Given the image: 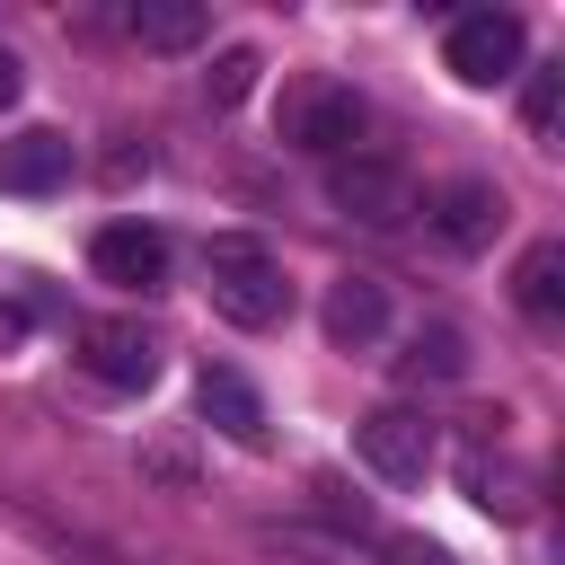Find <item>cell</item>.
Listing matches in <instances>:
<instances>
[{
  "label": "cell",
  "instance_id": "1",
  "mask_svg": "<svg viewBox=\"0 0 565 565\" xmlns=\"http://www.w3.org/2000/svg\"><path fill=\"white\" fill-rule=\"evenodd\" d=\"M203 282H212V309H221L230 327H247V335H265V327L291 318V282H282V265H274L265 238L221 230V238L203 247Z\"/></svg>",
  "mask_w": 565,
  "mask_h": 565
},
{
  "label": "cell",
  "instance_id": "2",
  "mask_svg": "<svg viewBox=\"0 0 565 565\" xmlns=\"http://www.w3.org/2000/svg\"><path fill=\"white\" fill-rule=\"evenodd\" d=\"M327 203H335L344 221H362V230H397V221L424 212V203H415V177H406L397 159H371V150L327 159Z\"/></svg>",
  "mask_w": 565,
  "mask_h": 565
},
{
  "label": "cell",
  "instance_id": "3",
  "mask_svg": "<svg viewBox=\"0 0 565 565\" xmlns=\"http://www.w3.org/2000/svg\"><path fill=\"white\" fill-rule=\"evenodd\" d=\"M521 53H530V35H521L512 9H468V18H450V35H441V71H450L459 88H494V79H512Z\"/></svg>",
  "mask_w": 565,
  "mask_h": 565
},
{
  "label": "cell",
  "instance_id": "4",
  "mask_svg": "<svg viewBox=\"0 0 565 565\" xmlns=\"http://www.w3.org/2000/svg\"><path fill=\"white\" fill-rule=\"evenodd\" d=\"M282 141L309 150V159H344V150L362 141V97L335 88V79H300V88L282 97Z\"/></svg>",
  "mask_w": 565,
  "mask_h": 565
},
{
  "label": "cell",
  "instance_id": "5",
  "mask_svg": "<svg viewBox=\"0 0 565 565\" xmlns=\"http://www.w3.org/2000/svg\"><path fill=\"white\" fill-rule=\"evenodd\" d=\"M353 450L371 459V477L424 486V468H433V424H424L415 406H371V415L353 424Z\"/></svg>",
  "mask_w": 565,
  "mask_h": 565
},
{
  "label": "cell",
  "instance_id": "6",
  "mask_svg": "<svg viewBox=\"0 0 565 565\" xmlns=\"http://www.w3.org/2000/svg\"><path fill=\"white\" fill-rule=\"evenodd\" d=\"M79 362L106 388H150L159 380V335L141 318H79Z\"/></svg>",
  "mask_w": 565,
  "mask_h": 565
},
{
  "label": "cell",
  "instance_id": "7",
  "mask_svg": "<svg viewBox=\"0 0 565 565\" xmlns=\"http://www.w3.org/2000/svg\"><path fill=\"white\" fill-rule=\"evenodd\" d=\"M88 265H97L115 291H159V282H168V230H150V221H106L97 247H88Z\"/></svg>",
  "mask_w": 565,
  "mask_h": 565
},
{
  "label": "cell",
  "instance_id": "8",
  "mask_svg": "<svg viewBox=\"0 0 565 565\" xmlns=\"http://www.w3.org/2000/svg\"><path fill=\"white\" fill-rule=\"evenodd\" d=\"M194 406H203V424H212V433H230L238 450H265V397H256V380H247V371H230V362H203V380H194Z\"/></svg>",
  "mask_w": 565,
  "mask_h": 565
},
{
  "label": "cell",
  "instance_id": "9",
  "mask_svg": "<svg viewBox=\"0 0 565 565\" xmlns=\"http://www.w3.org/2000/svg\"><path fill=\"white\" fill-rule=\"evenodd\" d=\"M71 141L53 132V124H26V132H9L0 141V194H62L71 185Z\"/></svg>",
  "mask_w": 565,
  "mask_h": 565
},
{
  "label": "cell",
  "instance_id": "10",
  "mask_svg": "<svg viewBox=\"0 0 565 565\" xmlns=\"http://www.w3.org/2000/svg\"><path fill=\"white\" fill-rule=\"evenodd\" d=\"M494 230H503V194H494L486 177H459V185L433 194V238H441L450 256H477Z\"/></svg>",
  "mask_w": 565,
  "mask_h": 565
},
{
  "label": "cell",
  "instance_id": "11",
  "mask_svg": "<svg viewBox=\"0 0 565 565\" xmlns=\"http://www.w3.org/2000/svg\"><path fill=\"white\" fill-rule=\"evenodd\" d=\"M327 344L335 353H371L380 335H388V282H371V274H344L335 291H327Z\"/></svg>",
  "mask_w": 565,
  "mask_h": 565
},
{
  "label": "cell",
  "instance_id": "12",
  "mask_svg": "<svg viewBox=\"0 0 565 565\" xmlns=\"http://www.w3.org/2000/svg\"><path fill=\"white\" fill-rule=\"evenodd\" d=\"M459 486H468V503L494 512V521H521V512H530V477H521L512 459H494V450H468V459H459Z\"/></svg>",
  "mask_w": 565,
  "mask_h": 565
},
{
  "label": "cell",
  "instance_id": "13",
  "mask_svg": "<svg viewBox=\"0 0 565 565\" xmlns=\"http://www.w3.org/2000/svg\"><path fill=\"white\" fill-rule=\"evenodd\" d=\"M124 26H132V44H150V53H194L212 18H203V0H141Z\"/></svg>",
  "mask_w": 565,
  "mask_h": 565
},
{
  "label": "cell",
  "instance_id": "14",
  "mask_svg": "<svg viewBox=\"0 0 565 565\" xmlns=\"http://www.w3.org/2000/svg\"><path fill=\"white\" fill-rule=\"evenodd\" d=\"M512 300H521L530 318H556V309H565V238H539V247L512 265Z\"/></svg>",
  "mask_w": 565,
  "mask_h": 565
},
{
  "label": "cell",
  "instance_id": "15",
  "mask_svg": "<svg viewBox=\"0 0 565 565\" xmlns=\"http://www.w3.org/2000/svg\"><path fill=\"white\" fill-rule=\"evenodd\" d=\"M459 371H468V335L459 327H415L406 353H397V380H415V388L424 380H459Z\"/></svg>",
  "mask_w": 565,
  "mask_h": 565
},
{
  "label": "cell",
  "instance_id": "16",
  "mask_svg": "<svg viewBox=\"0 0 565 565\" xmlns=\"http://www.w3.org/2000/svg\"><path fill=\"white\" fill-rule=\"evenodd\" d=\"M521 124H530V141L556 150V132H565V62H539V71H530V88H521Z\"/></svg>",
  "mask_w": 565,
  "mask_h": 565
},
{
  "label": "cell",
  "instance_id": "17",
  "mask_svg": "<svg viewBox=\"0 0 565 565\" xmlns=\"http://www.w3.org/2000/svg\"><path fill=\"white\" fill-rule=\"evenodd\" d=\"M256 71H265V62H256L247 44H230V53H221V62L203 71V97H212V106H238V97L256 88Z\"/></svg>",
  "mask_w": 565,
  "mask_h": 565
},
{
  "label": "cell",
  "instance_id": "18",
  "mask_svg": "<svg viewBox=\"0 0 565 565\" xmlns=\"http://www.w3.org/2000/svg\"><path fill=\"white\" fill-rule=\"evenodd\" d=\"M380 556H388V565H450V547H441V539H415V530H397Z\"/></svg>",
  "mask_w": 565,
  "mask_h": 565
},
{
  "label": "cell",
  "instance_id": "19",
  "mask_svg": "<svg viewBox=\"0 0 565 565\" xmlns=\"http://www.w3.org/2000/svg\"><path fill=\"white\" fill-rule=\"evenodd\" d=\"M18 344H26V309H18V300H0V353H18Z\"/></svg>",
  "mask_w": 565,
  "mask_h": 565
},
{
  "label": "cell",
  "instance_id": "20",
  "mask_svg": "<svg viewBox=\"0 0 565 565\" xmlns=\"http://www.w3.org/2000/svg\"><path fill=\"white\" fill-rule=\"evenodd\" d=\"M9 97H18V53L0 44V106H9Z\"/></svg>",
  "mask_w": 565,
  "mask_h": 565
}]
</instances>
